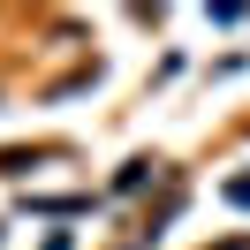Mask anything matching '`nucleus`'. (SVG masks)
Here are the masks:
<instances>
[{
  "label": "nucleus",
  "instance_id": "nucleus-1",
  "mask_svg": "<svg viewBox=\"0 0 250 250\" xmlns=\"http://www.w3.org/2000/svg\"><path fill=\"white\" fill-rule=\"evenodd\" d=\"M228 197H235V205H250V174H243V182H228Z\"/></svg>",
  "mask_w": 250,
  "mask_h": 250
}]
</instances>
